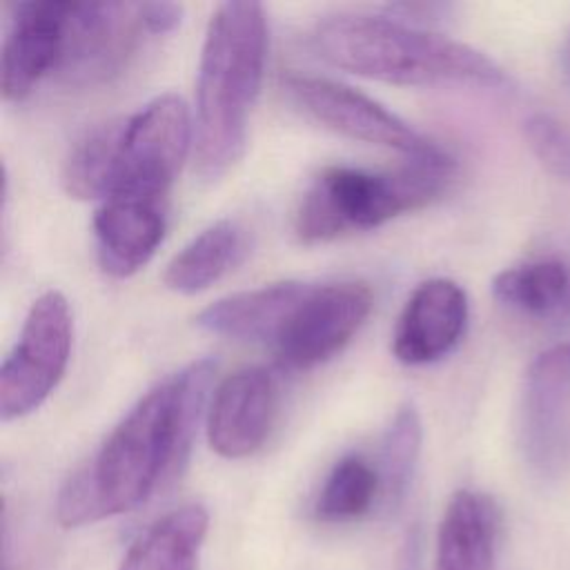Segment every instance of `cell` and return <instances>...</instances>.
I'll return each mask as SVG.
<instances>
[{"label": "cell", "mask_w": 570, "mask_h": 570, "mask_svg": "<svg viewBox=\"0 0 570 570\" xmlns=\"http://www.w3.org/2000/svg\"><path fill=\"white\" fill-rule=\"evenodd\" d=\"M216 363L194 361L145 392L60 488L58 521L89 525L142 505L185 465Z\"/></svg>", "instance_id": "cell-1"}, {"label": "cell", "mask_w": 570, "mask_h": 570, "mask_svg": "<svg viewBox=\"0 0 570 570\" xmlns=\"http://www.w3.org/2000/svg\"><path fill=\"white\" fill-rule=\"evenodd\" d=\"M267 18L261 2H220L205 31L194 116V167L216 180L245 154L247 122L267 62Z\"/></svg>", "instance_id": "cell-2"}, {"label": "cell", "mask_w": 570, "mask_h": 570, "mask_svg": "<svg viewBox=\"0 0 570 570\" xmlns=\"http://www.w3.org/2000/svg\"><path fill=\"white\" fill-rule=\"evenodd\" d=\"M191 145L194 122L185 100L160 94L138 111L87 131L69 149L60 180L80 200H165Z\"/></svg>", "instance_id": "cell-3"}, {"label": "cell", "mask_w": 570, "mask_h": 570, "mask_svg": "<svg viewBox=\"0 0 570 570\" xmlns=\"http://www.w3.org/2000/svg\"><path fill=\"white\" fill-rule=\"evenodd\" d=\"M316 53L343 71L392 85L503 89L508 73L483 51L403 18L332 13L312 31Z\"/></svg>", "instance_id": "cell-4"}, {"label": "cell", "mask_w": 570, "mask_h": 570, "mask_svg": "<svg viewBox=\"0 0 570 570\" xmlns=\"http://www.w3.org/2000/svg\"><path fill=\"white\" fill-rule=\"evenodd\" d=\"M454 171L450 154L407 160L392 171L327 167L305 189L294 214V234L301 243L316 245L376 229L441 198L454 180Z\"/></svg>", "instance_id": "cell-5"}, {"label": "cell", "mask_w": 570, "mask_h": 570, "mask_svg": "<svg viewBox=\"0 0 570 570\" xmlns=\"http://www.w3.org/2000/svg\"><path fill=\"white\" fill-rule=\"evenodd\" d=\"M73 343L69 301L42 292L29 307L20 336L0 367V416L13 421L38 410L62 381Z\"/></svg>", "instance_id": "cell-6"}, {"label": "cell", "mask_w": 570, "mask_h": 570, "mask_svg": "<svg viewBox=\"0 0 570 570\" xmlns=\"http://www.w3.org/2000/svg\"><path fill=\"white\" fill-rule=\"evenodd\" d=\"M151 33L140 2H69L58 80L91 87L118 76Z\"/></svg>", "instance_id": "cell-7"}, {"label": "cell", "mask_w": 570, "mask_h": 570, "mask_svg": "<svg viewBox=\"0 0 570 570\" xmlns=\"http://www.w3.org/2000/svg\"><path fill=\"white\" fill-rule=\"evenodd\" d=\"M519 445L528 468L541 479H559L570 468V343L532 358L519 405Z\"/></svg>", "instance_id": "cell-8"}, {"label": "cell", "mask_w": 570, "mask_h": 570, "mask_svg": "<svg viewBox=\"0 0 570 570\" xmlns=\"http://www.w3.org/2000/svg\"><path fill=\"white\" fill-rule=\"evenodd\" d=\"M370 309L372 289L361 281L307 283L272 341L274 352L287 367H314L352 341Z\"/></svg>", "instance_id": "cell-9"}, {"label": "cell", "mask_w": 570, "mask_h": 570, "mask_svg": "<svg viewBox=\"0 0 570 570\" xmlns=\"http://www.w3.org/2000/svg\"><path fill=\"white\" fill-rule=\"evenodd\" d=\"M285 89L314 120L347 138L387 147L407 156V160L448 154L439 142L410 127L387 107L343 82L294 73L287 76Z\"/></svg>", "instance_id": "cell-10"}, {"label": "cell", "mask_w": 570, "mask_h": 570, "mask_svg": "<svg viewBox=\"0 0 570 570\" xmlns=\"http://www.w3.org/2000/svg\"><path fill=\"white\" fill-rule=\"evenodd\" d=\"M69 2L9 4L0 56V89L7 102H22L45 78L56 76Z\"/></svg>", "instance_id": "cell-11"}, {"label": "cell", "mask_w": 570, "mask_h": 570, "mask_svg": "<svg viewBox=\"0 0 570 570\" xmlns=\"http://www.w3.org/2000/svg\"><path fill=\"white\" fill-rule=\"evenodd\" d=\"M276 412V383L265 367L225 376L207 407V441L223 459H245L267 439Z\"/></svg>", "instance_id": "cell-12"}, {"label": "cell", "mask_w": 570, "mask_h": 570, "mask_svg": "<svg viewBox=\"0 0 570 570\" xmlns=\"http://www.w3.org/2000/svg\"><path fill=\"white\" fill-rule=\"evenodd\" d=\"M468 296L450 278H430L410 294L394 334L392 354L403 365H428L448 356L465 334Z\"/></svg>", "instance_id": "cell-13"}, {"label": "cell", "mask_w": 570, "mask_h": 570, "mask_svg": "<svg viewBox=\"0 0 570 570\" xmlns=\"http://www.w3.org/2000/svg\"><path fill=\"white\" fill-rule=\"evenodd\" d=\"M91 225L100 269L114 278H127L142 269L163 243L165 205L156 198H107Z\"/></svg>", "instance_id": "cell-14"}, {"label": "cell", "mask_w": 570, "mask_h": 570, "mask_svg": "<svg viewBox=\"0 0 570 570\" xmlns=\"http://www.w3.org/2000/svg\"><path fill=\"white\" fill-rule=\"evenodd\" d=\"M499 530L501 514L492 497L454 492L439 523L434 570H499Z\"/></svg>", "instance_id": "cell-15"}, {"label": "cell", "mask_w": 570, "mask_h": 570, "mask_svg": "<svg viewBox=\"0 0 570 570\" xmlns=\"http://www.w3.org/2000/svg\"><path fill=\"white\" fill-rule=\"evenodd\" d=\"M307 283L281 281L218 298L196 314V325L232 341H274Z\"/></svg>", "instance_id": "cell-16"}, {"label": "cell", "mask_w": 570, "mask_h": 570, "mask_svg": "<svg viewBox=\"0 0 570 570\" xmlns=\"http://www.w3.org/2000/svg\"><path fill=\"white\" fill-rule=\"evenodd\" d=\"M209 514L198 503L169 510L127 548L118 570H198Z\"/></svg>", "instance_id": "cell-17"}, {"label": "cell", "mask_w": 570, "mask_h": 570, "mask_svg": "<svg viewBox=\"0 0 570 570\" xmlns=\"http://www.w3.org/2000/svg\"><path fill=\"white\" fill-rule=\"evenodd\" d=\"M249 252V238L243 225L223 218L196 234L167 263L163 283L178 294H198L229 274Z\"/></svg>", "instance_id": "cell-18"}, {"label": "cell", "mask_w": 570, "mask_h": 570, "mask_svg": "<svg viewBox=\"0 0 570 570\" xmlns=\"http://www.w3.org/2000/svg\"><path fill=\"white\" fill-rule=\"evenodd\" d=\"M492 294L532 318H570V265L561 258H539L508 267L494 276Z\"/></svg>", "instance_id": "cell-19"}, {"label": "cell", "mask_w": 570, "mask_h": 570, "mask_svg": "<svg viewBox=\"0 0 570 570\" xmlns=\"http://www.w3.org/2000/svg\"><path fill=\"white\" fill-rule=\"evenodd\" d=\"M383 497L376 463L361 454H347L334 463L314 503V514L327 523L354 521L367 514Z\"/></svg>", "instance_id": "cell-20"}, {"label": "cell", "mask_w": 570, "mask_h": 570, "mask_svg": "<svg viewBox=\"0 0 570 570\" xmlns=\"http://www.w3.org/2000/svg\"><path fill=\"white\" fill-rule=\"evenodd\" d=\"M421 416L412 403H403L390 425L385 428L379 456V474L383 483V499L399 503L412 481L421 452Z\"/></svg>", "instance_id": "cell-21"}, {"label": "cell", "mask_w": 570, "mask_h": 570, "mask_svg": "<svg viewBox=\"0 0 570 570\" xmlns=\"http://www.w3.org/2000/svg\"><path fill=\"white\" fill-rule=\"evenodd\" d=\"M523 136L537 160L550 174L570 183V125L550 114H532L523 122Z\"/></svg>", "instance_id": "cell-22"}, {"label": "cell", "mask_w": 570, "mask_h": 570, "mask_svg": "<svg viewBox=\"0 0 570 570\" xmlns=\"http://www.w3.org/2000/svg\"><path fill=\"white\" fill-rule=\"evenodd\" d=\"M140 11H142L145 27L151 36H165L174 31L183 18V7L176 2H160V0L140 2Z\"/></svg>", "instance_id": "cell-23"}, {"label": "cell", "mask_w": 570, "mask_h": 570, "mask_svg": "<svg viewBox=\"0 0 570 570\" xmlns=\"http://www.w3.org/2000/svg\"><path fill=\"white\" fill-rule=\"evenodd\" d=\"M559 73H561L563 82L570 87V29L559 47Z\"/></svg>", "instance_id": "cell-24"}]
</instances>
